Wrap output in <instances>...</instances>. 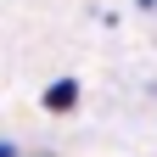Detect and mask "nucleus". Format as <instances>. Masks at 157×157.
<instances>
[{"label":"nucleus","instance_id":"7ed1b4c3","mask_svg":"<svg viewBox=\"0 0 157 157\" xmlns=\"http://www.w3.org/2000/svg\"><path fill=\"white\" fill-rule=\"evenodd\" d=\"M34 157H56V151H34Z\"/></svg>","mask_w":157,"mask_h":157},{"label":"nucleus","instance_id":"f257e3e1","mask_svg":"<svg viewBox=\"0 0 157 157\" xmlns=\"http://www.w3.org/2000/svg\"><path fill=\"white\" fill-rule=\"evenodd\" d=\"M73 107H78V84L73 78H56L45 90V112H73Z\"/></svg>","mask_w":157,"mask_h":157},{"label":"nucleus","instance_id":"f03ea898","mask_svg":"<svg viewBox=\"0 0 157 157\" xmlns=\"http://www.w3.org/2000/svg\"><path fill=\"white\" fill-rule=\"evenodd\" d=\"M0 157H23V151H17V146H11V140H0Z\"/></svg>","mask_w":157,"mask_h":157}]
</instances>
